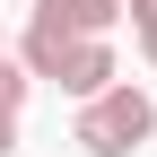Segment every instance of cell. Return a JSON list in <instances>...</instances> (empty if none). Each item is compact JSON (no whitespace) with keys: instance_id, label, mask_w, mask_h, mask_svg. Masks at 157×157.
<instances>
[{"instance_id":"1","label":"cell","mask_w":157,"mask_h":157,"mask_svg":"<svg viewBox=\"0 0 157 157\" xmlns=\"http://www.w3.org/2000/svg\"><path fill=\"white\" fill-rule=\"evenodd\" d=\"M148 140H157V96L131 78H113L105 96H87L70 113V148H87V157H140Z\"/></svg>"},{"instance_id":"2","label":"cell","mask_w":157,"mask_h":157,"mask_svg":"<svg viewBox=\"0 0 157 157\" xmlns=\"http://www.w3.org/2000/svg\"><path fill=\"white\" fill-rule=\"evenodd\" d=\"M113 78H122V70H113V44H105V35H96V44H61V52H52V87L78 96V105H87V96H105Z\"/></svg>"},{"instance_id":"3","label":"cell","mask_w":157,"mask_h":157,"mask_svg":"<svg viewBox=\"0 0 157 157\" xmlns=\"http://www.w3.org/2000/svg\"><path fill=\"white\" fill-rule=\"evenodd\" d=\"M26 87H35V78L0 52V157H17V113H26Z\"/></svg>"},{"instance_id":"4","label":"cell","mask_w":157,"mask_h":157,"mask_svg":"<svg viewBox=\"0 0 157 157\" xmlns=\"http://www.w3.org/2000/svg\"><path fill=\"white\" fill-rule=\"evenodd\" d=\"M140 61L157 70V17H148V26H140Z\"/></svg>"},{"instance_id":"5","label":"cell","mask_w":157,"mask_h":157,"mask_svg":"<svg viewBox=\"0 0 157 157\" xmlns=\"http://www.w3.org/2000/svg\"><path fill=\"white\" fill-rule=\"evenodd\" d=\"M0 52H9V44H0Z\"/></svg>"}]
</instances>
